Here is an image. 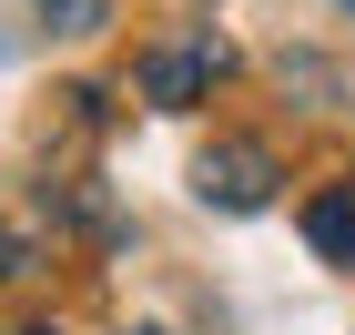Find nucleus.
<instances>
[{"label":"nucleus","mask_w":355,"mask_h":335,"mask_svg":"<svg viewBox=\"0 0 355 335\" xmlns=\"http://www.w3.org/2000/svg\"><path fill=\"white\" fill-rule=\"evenodd\" d=\"M0 254H21V244H10V234H0ZM0 275H10V264H0Z\"/></svg>","instance_id":"5"},{"label":"nucleus","mask_w":355,"mask_h":335,"mask_svg":"<svg viewBox=\"0 0 355 335\" xmlns=\"http://www.w3.org/2000/svg\"><path fill=\"white\" fill-rule=\"evenodd\" d=\"M21 335H51V325H21Z\"/></svg>","instance_id":"6"},{"label":"nucleus","mask_w":355,"mask_h":335,"mask_svg":"<svg viewBox=\"0 0 355 335\" xmlns=\"http://www.w3.org/2000/svg\"><path fill=\"white\" fill-rule=\"evenodd\" d=\"M193 194L223 203V214H264L274 203V153L264 142H214V153L193 163Z\"/></svg>","instance_id":"2"},{"label":"nucleus","mask_w":355,"mask_h":335,"mask_svg":"<svg viewBox=\"0 0 355 335\" xmlns=\"http://www.w3.org/2000/svg\"><path fill=\"white\" fill-rule=\"evenodd\" d=\"M41 21H51V31H102L112 0H41Z\"/></svg>","instance_id":"4"},{"label":"nucleus","mask_w":355,"mask_h":335,"mask_svg":"<svg viewBox=\"0 0 355 335\" xmlns=\"http://www.w3.org/2000/svg\"><path fill=\"white\" fill-rule=\"evenodd\" d=\"M345 10H355V0H345Z\"/></svg>","instance_id":"8"},{"label":"nucleus","mask_w":355,"mask_h":335,"mask_svg":"<svg viewBox=\"0 0 355 335\" xmlns=\"http://www.w3.org/2000/svg\"><path fill=\"white\" fill-rule=\"evenodd\" d=\"M132 335H163V325H132Z\"/></svg>","instance_id":"7"},{"label":"nucleus","mask_w":355,"mask_h":335,"mask_svg":"<svg viewBox=\"0 0 355 335\" xmlns=\"http://www.w3.org/2000/svg\"><path fill=\"white\" fill-rule=\"evenodd\" d=\"M304 244L325 264H355V194H315L304 203Z\"/></svg>","instance_id":"3"},{"label":"nucleus","mask_w":355,"mask_h":335,"mask_svg":"<svg viewBox=\"0 0 355 335\" xmlns=\"http://www.w3.org/2000/svg\"><path fill=\"white\" fill-rule=\"evenodd\" d=\"M132 82H142L153 112H183V102H203V92L223 82V41L214 31H173V41H153V51L132 61Z\"/></svg>","instance_id":"1"}]
</instances>
